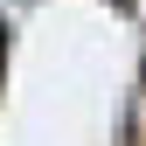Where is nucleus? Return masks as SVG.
<instances>
[{"label":"nucleus","instance_id":"1","mask_svg":"<svg viewBox=\"0 0 146 146\" xmlns=\"http://www.w3.org/2000/svg\"><path fill=\"white\" fill-rule=\"evenodd\" d=\"M0 35H7V28H0ZM0 56H7V42H0Z\"/></svg>","mask_w":146,"mask_h":146}]
</instances>
